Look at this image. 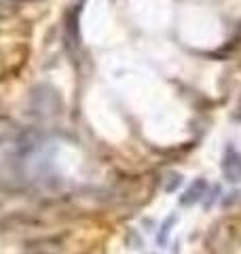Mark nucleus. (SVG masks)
<instances>
[{"instance_id":"f257e3e1","label":"nucleus","mask_w":241,"mask_h":254,"mask_svg":"<svg viewBox=\"0 0 241 254\" xmlns=\"http://www.w3.org/2000/svg\"><path fill=\"white\" fill-rule=\"evenodd\" d=\"M203 190H205V180H201V178H199L195 185H190L186 193L180 197V203H182V205H190V203L199 201L201 197H203Z\"/></svg>"},{"instance_id":"f03ea898","label":"nucleus","mask_w":241,"mask_h":254,"mask_svg":"<svg viewBox=\"0 0 241 254\" xmlns=\"http://www.w3.org/2000/svg\"><path fill=\"white\" fill-rule=\"evenodd\" d=\"M172 222H174V216H172V218H167V222L163 225V233L159 235V242H161V244H165V242H167V237H170V231H172L170 227H172Z\"/></svg>"}]
</instances>
